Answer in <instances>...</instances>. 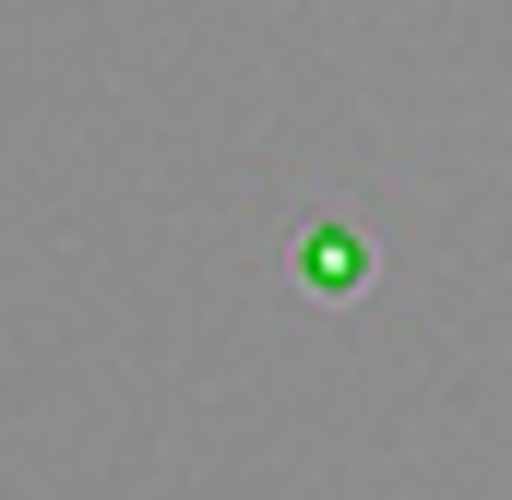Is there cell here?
Returning <instances> with one entry per match:
<instances>
[{"label": "cell", "instance_id": "obj_1", "mask_svg": "<svg viewBox=\"0 0 512 500\" xmlns=\"http://www.w3.org/2000/svg\"><path fill=\"white\" fill-rule=\"evenodd\" d=\"M298 286H310V298H358V286H370V239L334 227V215L298 227Z\"/></svg>", "mask_w": 512, "mask_h": 500}]
</instances>
